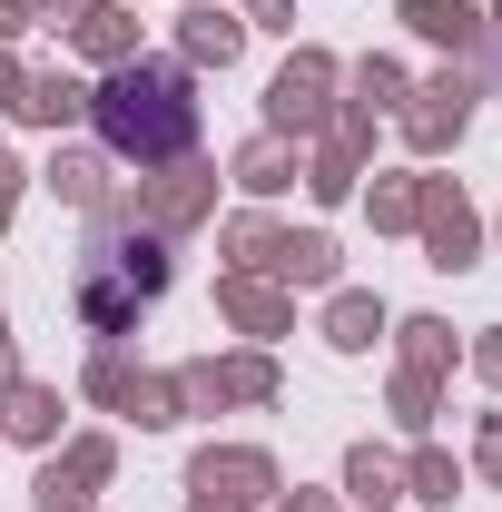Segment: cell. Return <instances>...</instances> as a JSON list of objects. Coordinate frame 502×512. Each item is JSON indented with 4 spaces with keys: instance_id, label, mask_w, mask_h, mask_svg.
Listing matches in <instances>:
<instances>
[{
    "instance_id": "cell-1",
    "label": "cell",
    "mask_w": 502,
    "mask_h": 512,
    "mask_svg": "<svg viewBox=\"0 0 502 512\" xmlns=\"http://www.w3.org/2000/svg\"><path fill=\"white\" fill-rule=\"evenodd\" d=\"M89 119H99V138L119 148V158H178L197 138V99H188V69L178 60H128L99 79V99H89Z\"/></svg>"
}]
</instances>
